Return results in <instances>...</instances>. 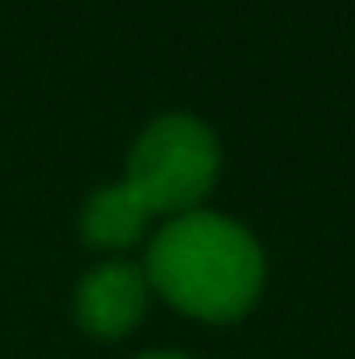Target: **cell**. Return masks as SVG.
<instances>
[{
    "label": "cell",
    "mask_w": 355,
    "mask_h": 359,
    "mask_svg": "<svg viewBox=\"0 0 355 359\" xmlns=\"http://www.w3.org/2000/svg\"><path fill=\"white\" fill-rule=\"evenodd\" d=\"M138 359H188V355H176V351H151V355H138Z\"/></svg>",
    "instance_id": "5b68a950"
},
{
    "label": "cell",
    "mask_w": 355,
    "mask_h": 359,
    "mask_svg": "<svg viewBox=\"0 0 355 359\" xmlns=\"http://www.w3.org/2000/svg\"><path fill=\"white\" fill-rule=\"evenodd\" d=\"M222 172L217 134L192 113H159L130 147L126 184L151 213H192Z\"/></svg>",
    "instance_id": "7a4b0ae2"
},
{
    "label": "cell",
    "mask_w": 355,
    "mask_h": 359,
    "mask_svg": "<svg viewBox=\"0 0 355 359\" xmlns=\"http://www.w3.org/2000/svg\"><path fill=\"white\" fill-rule=\"evenodd\" d=\"M142 276L172 309L209 326H226L251 313L260 301L267 264L247 226L192 209L168 217V226L151 238Z\"/></svg>",
    "instance_id": "6da1fadb"
},
{
    "label": "cell",
    "mask_w": 355,
    "mask_h": 359,
    "mask_svg": "<svg viewBox=\"0 0 355 359\" xmlns=\"http://www.w3.org/2000/svg\"><path fill=\"white\" fill-rule=\"evenodd\" d=\"M151 209L138 201V192L121 180V184H105L96 188L84 209H80V238L88 243L92 251H105V255H117V251H130L147 226H151Z\"/></svg>",
    "instance_id": "277c9868"
},
{
    "label": "cell",
    "mask_w": 355,
    "mask_h": 359,
    "mask_svg": "<svg viewBox=\"0 0 355 359\" xmlns=\"http://www.w3.org/2000/svg\"><path fill=\"white\" fill-rule=\"evenodd\" d=\"M147 297H151V284L138 264L105 259L84 271V280L76 284L72 313L80 330L92 339H126L147 318Z\"/></svg>",
    "instance_id": "3957f363"
}]
</instances>
